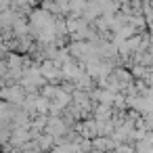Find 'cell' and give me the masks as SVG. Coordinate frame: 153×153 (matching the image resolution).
<instances>
[{
    "mask_svg": "<svg viewBox=\"0 0 153 153\" xmlns=\"http://www.w3.org/2000/svg\"><path fill=\"white\" fill-rule=\"evenodd\" d=\"M40 71L44 76V80H51V82H57L63 78V71H61V65L57 61H44L40 65Z\"/></svg>",
    "mask_w": 153,
    "mask_h": 153,
    "instance_id": "cell-1",
    "label": "cell"
},
{
    "mask_svg": "<svg viewBox=\"0 0 153 153\" xmlns=\"http://www.w3.org/2000/svg\"><path fill=\"white\" fill-rule=\"evenodd\" d=\"M94 115H97L99 122H101V120H107V117L111 115V105H99V107L94 109Z\"/></svg>",
    "mask_w": 153,
    "mask_h": 153,
    "instance_id": "cell-2",
    "label": "cell"
}]
</instances>
